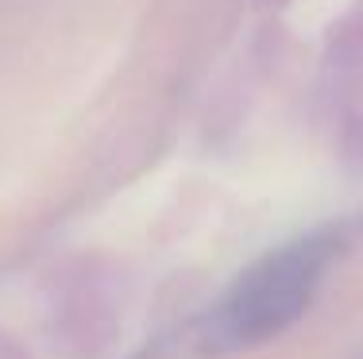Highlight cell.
<instances>
[{
	"label": "cell",
	"mask_w": 363,
	"mask_h": 359,
	"mask_svg": "<svg viewBox=\"0 0 363 359\" xmlns=\"http://www.w3.org/2000/svg\"><path fill=\"white\" fill-rule=\"evenodd\" d=\"M336 255L340 236L333 232H309L267 251L228 286L224 302L205 324V344L228 355L282 336L313 305Z\"/></svg>",
	"instance_id": "1"
}]
</instances>
